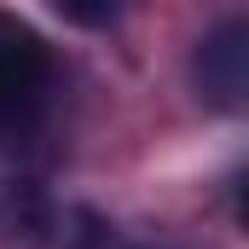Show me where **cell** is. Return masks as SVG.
Segmentation results:
<instances>
[{
    "label": "cell",
    "instance_id": "cell-3",
    "mask_svg": "<svg viewBox=\"0 0 249 249\" xmlns=\"http://www.w3.org/2000/svg\"><path fill=\"white\" fill-rule=\"evenodd\" d=\"M122 6L127 0H53V12L64 23H75V29H110L122 18Z\"/></svg>",
    "mask_w": 249,
    "mask_h": 249
},
{
    "label": "cell",
    "instance_id": "cell-1",
    "mask_svg": "<svg viewBox=\"0 0 249 249\" xmlns=\"http://www.w3.org/2000/svg\"><path fill=\"white\" fill-rule=\"evenodd\" d=\"M47 81H53L47 41L23 18L0 12V133H18V127L35 122V110L47 99Z\"/></svg>",
    "mask_w": 249,
    "mask_h": 249
},
{
    "label": "cell",
    "instance_id": "cell-2",
    "mask_svg": "<svg viewBox=\"0 0 249 249\" xmlns=\"http://www.w3.org/2000/svg\"><path fill=\"white\" fill-rule=\"evenodd\" d=\"M244 81H249V29L244 23H220L197 47V87L220 110H238L244 105Z\"/></svg>",
    "mask_w": 249,
    "mask_h": 249
},
{
    "label": "cell",
    "instance_id": "cell-4",
    "mask_svg": "<svg viewBox=\"0 0 249 249\" xmlns=\"http://www.w3.org/2000/svg\"><path fill=\"white\" fill-rule=\"evenodd\" d=\"M127 249H168V244H127Z\"/></svg>",
    "mask_w": 249,
    "mask_h": 249
}]
</instances>
